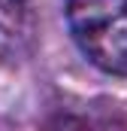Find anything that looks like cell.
Instances as JSON below:
<instances>
[{
    "instance_id": "1",
    "label": "cell",
    "mask_w": 127,
    "mask_h": 131,
    "mask_svg": "<svg viewBox=\"0 0 127 131\" xmlns=\"http://www.w3.org/2000/svg\"><path fill=\"white\" fill-rule=\"evenodd\" d=\"M67 21L94 67L127 76V0H67Z\"/></svg>"
}]
</instances>
